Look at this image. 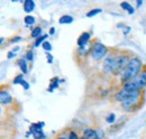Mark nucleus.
I'll return each mask as SVG.
<instances>
[{"mask_svg":"<svg viewBox=\"0 0 146 139\" xmlns=\"http://www.w3.org/2000/svg\"><path fill=\"white\" fill-rule=\"evenodd\" d=\"M47 62H48L50 64L53 63V56H52L51 54H47Z\"/></svg>","mask_w":146,"mask_h":139,"instance_id":"nucleus-28","label":"nucleus"},{"mask_svg":"<svg viewBox=\"0 0 146 139\" xmlns=\"http://www.w3.org/2000/svg\"><path fill=\"white\" fill-rule=\"evenodd\" d=\"M58 84H60V79L58 77H53L51 80V84H50V87H48V92H53V90L58 87Z\"/></svg>","mask_w":146,"mask_h":139,"instance_id":"nucleus-16","label":"nucleus"},{"mask_svg":"<svg viewBox=\"0 0 146 139\" xmlns=\"http://www.w3.org/2000/svg\"><path fill=\"white\" fill-rule=\"evenodd\" d=\"M80 139H89V138H87V137H84V136H82V137H81V138Z\"/></svg>","mask_w":146,"mask_h":139,"instance_id":"nucleus-34","label":"nucleus"},{"mask_svg":"<svg viewBox=\"0 0 146 139\" xmlns=\"http://www.w3.org/2000/svg\"><path fill=\"white\" fill-rule=\"evenodd\" d=\"M107 52H108V50L102 43L96 42L92 44L90 54H91V57L94 61H101L102 58H105L107 56Z\"/></svg>","mask_w":146,"mask_h":139,"instance_id":"nucleus-3","label":"nucleus"},{"mask_svg":"<svg viewBox=\"0 0 146 139\" xmlns=\"http://www.w3.org/2000/svg\"><path fill=\"white\" fill-rule=\"evenodd\" d=\"M0 113H1V107H0Z\"/></svg>","mask_w":146,"mask_h":139,"instance_id":"nucleus-35","label":"nucleus"},{"mask_svg":"<svg viewBox=\"0 0 146 139\" xmlns=\"http://www.w3.org/2000/svg\"><path fill=\"white\" fill-rule=\"evenodd\" d=\"M89 39H90V33H87V32L82 33V34L80 35V37L78 38V45H79V47L83 48L87 45V43L89 42Z\"/></svg>","mask_w":146,"mask_h":139,"instance_id":"nucleus-10","label":"nucleus"},{"mask_svg":"<svg viewBox=\"0 0 146 139\" xmlns=\"http://www.w3.org/2000/svg\"><path fill=\"white\" fill-rule=\"evenodd\" d=\"M69 139H80V137L75 131H70L69 132Z\"/></svg>","mask_w":146,"mask_h":139,"instance_id":"nucleus-24","label":"nucleus"},{"mask_svg":"<svg viewBox=\"0 0 146 139\" xmlns=\"http://www.w3.org/2000/svg\"><path fill=\"white\" fill-rule=\"evenodd\" d=\"M33 57H34V56H33V52H32V51H28V52L26 53V60H27V61H31V62H32V61H33Z\"/></svg>","mask_w":146,"mask_h":139,"instance_id":"nucleus-25","label":"nucleus"},{"mask_svg":"<svg viewBox=\"0 0 146 139\" xmlns=\"http://www.w3.org/2000/svg\"><path fill=\"white\" fill-rule=\"evenodd\" d=\"M134 97H142V91L141 90H136V91H126L123 87L115 94V99L118 102H124L128 100L129 98H134Z\"/></svg>","mask_w":146,"mask_h":139,"instance_id":"nucleus-4","label":"nucleus"},{"mask_svg":"<svg viewBox=\"0 0 146 139\" xmlns=\"http://www.w3.org/2000/svg\"><path fill=\"white\" fill-rule=\"evenodd\" d=\"M23 77H24V75H23V74H19V75H17V76L14 79L13 83H14V84H20V82L24 80Z\"/></svg>","mask_w":146,"mask_h":139,"instance_id":"nucleus-22","label":"nucleus"},{"mask_svg":"<svg viewBox=\"0 0 146 139\" xmlns=\"http://www.w3.org/2000/svg\"><path fill=\"white\" fill-rule=\"evenodd\" d=\"M43 126H44V122H37V123H33L29 128L31 132L33 134V137L34 139H45V134L43 132Z\"/></svg>","mask_w":146,"mask_h":139,"instance_id":"nucleus-7","label":"nucleus"},{"mask_svg":"<svg viewBox=\"0 0 146 139\" xmlns=\"http://www.w3.org/2000/svg\"><path fill=\"white\" fill-rule=\"evenodd\" d=\"M73 21V17L72 16H70V15H64V16H62V17L58 19V23L61 24V25H64V24H71Z\"/></svg>","mask_w":146,"mask_h":139,"instance_id":"nucleus-14","label":"nucleus"},{"mask_svg":"<svg viewBox=\"0 0 146 139\" xmlns=\"http://www.w3.org/2000/svg\"><path fill=\"white\" fill-rule=\"evenodd\" d=\"M20 84L24 87L25 90H28V89H29V84H28V82H27V81H25V80H23V81L20 82Z\"/></svg>","mask_w":146,"mask_h":139,"instance_id":"nucleus-26","label":"nucleus"},{"mask_svg":"<svg viewBox=\"0 0 146 139\" xmlns=\"http://www.w3.org/2000/svg\"><path fill=\"white\" fill-rule=\"evenodd\" d=\"M130 82L134 84V87H136L137 90L143 91L144 87H146V69L143 70V71H142L134 80H131Z\"/></svg>","mask_w":146,"mask_h":139,"instance_id":"nucleus-6","label":"nucleus"},{"mask_svg":"<svg viewBox=\"0 0 146 139\" xmlns=\"http://www.w3.org/2000/svg\"><path fill=\"white\" fill-rule=\"evenodd\" d=\"M40 35H42V28L40 27H35L33 30H32V34L31 36L33 37V38H38V37H40Z\"/></svg>","mask_w":146,"mask_h":139,"instance_id":"nucleus-18","label":"nucleus"},{"mask_svg":"<svg viewBox=\"0 0 146 139\" xmlns=\"http://www.w3.org/2000/svg\"><path fill=\"white\" fill-rule=\"evenodd\" d=\"M15 55H16L15 52H9L8 53V56H7V57H8V58H13V57H15Z\"/></svg>","mask_w":146,"mask_h":139,"instance_id":"nucleus-29","label":"nucleus"},{"mask_svg":"<svg viewBox=\"0 0 146 139\" xmlns=\"http://www.w3.org/2000/svg\"><path fill=\"white\" fill-rule=\"evenodd\" d=\"M106 121L108 122V123H113V122L116 121V116H115V113L109 115V116L106 118Z\"/></svg>","mask_w":146,"mask_h":139,"instance_id":"nucleus-23","label":"nucleus"},{"mask_svg":"<svg viewBox=\"0 0 146 139\" xmlns=\"http://www.w3.org/2000/svg\"><path fill=\"white\" fill-rule=\"evenodd\" d=\"M141 100H142V97H134V98H129L128 100L121 102V108L128 111V112H131L134 110H136L139 104H141Z\"/></svg>","mask_w":146,"mask_h":139,"instance_id":"nucleus-5","label":"nucleus"},{"mask_svg":"<svg viewBox=\"0 0 146 139\" xmlns=\"http://www.w3.org/2000/svg\"><path fill=\"white\" fill-rule=\"evenodd\" d=\"M34 9H35V2L33 0H25L24 1V11H26L27 14H29Z\"/></svg>","mask_w":146,"mask_h":139,"instance_id":"nucleus-11","label":"nucleus"},{"mask_svg":"<svg viewBox=\"0 0 146 139\" xmlns=\"http://www.w3.org/2000/svg\"><path fill=\"white\" fill-rule=\"evenodd\" d=\"M54 33H55V28L54 27H52V28H51V30H50V34L54 35Z\"/></svg>","mask_w":146,"mask_h":139,"instance_id":"nucleus-32","label":"nucleus"},{"mask_svg":"<svg viewBox=\"0 0 146 139\" xmlns=\"http://www.w3.org/2000/svg\"><path fill=\"white\" fill-rule=\"evenodd\" d=\"M57 139H69V135L68 136H64V135H61Z\"/></svg>","mask_w":146,"mask_h":139,"instance_id":"nucleus-30","label":"nucleus"},{"mask_svg":"<svg viewBox=\"0 0 146 139\" xmlns=\"http://www.w3.org/2000/svg\"><path fill=\"white\" fill-rule=\"evenodd\" d=\"M13 102V97L9 92L0 90V104H9Z\"/></svg>","mask_w":146,"mask_h":139,"instance_id":"nucleus-9","label":"nucleus"},{"mask_svg":"<svg viewBox=\"0 0 146 139\" xmlns=\"http://www.w3.org/2000/svg\"><path fill=\"white\" fill-rule=\"evenodd\" d=\"M19 40H21V37H20V36H15L14 38L10 39L11 43H17V42H19Z\"/></svg>","mask_w":146,"mask_h":139,"instance_id":"nucleus-27","label":"nucleus"},{"mask_svg":"<svg viewBox=\"0 0 146 139\" xmlns=\"http://www.w3.org/2000/svg\"><path fill=\"white\" fill-rule=\"evenodd\" d=\"M18 65L20 70H21V72H23V74H26L27 73V71H28V66H27V62H26V60H24V58H20L18 61Z\"/></svg>","mask_w":146,"mask_h":139,"instance_id":"nucleus-15","label":"nucleus"},{"mask_svg":"<svg viewBox=\"0 0 146 139\" xmlns=\"http://www.w3.org/2000/svg\"><path fill=\"white\" fill-rule=\"evenodd\" d=\"M117 55H109L105 57V62H104V71L106 73H111V70L113 66V62Z\"/></svg>","mask_w":146,"mask_h":139,"instance_id":"nucleus-8","label":"nucleus"},{"mask_svg":"<svg viewBox=\"0 0 146 139\" xmlns=\"http://www.w3.org/2000/svg\"><path fill=\"white\" fill-rule=\"evenodd\" d=\"M3 42H5V38H3V37H1V38H0V45H1Z\"/></svg>","mask_w":146,"mask_h":139,"instance_id":"nucleus-33","label":"nucleus"},{"mask_svg":"<svg viewBox=\"0 0 146 139\" xmlns=\"http://www.w3.org/2000/svg\"><path fill=\"white\" fill-rule=\"evenodd\" d=\"M83 136L89 139H97V130L92 128H86L83 130Z\"/></svg>","mask_w":146,"mask_h":139,"instance_id":"nucleus-12","label":"nucleus"},{"mask_svg":"<svg viewBox=\"0 0 146 139\" xmlns=\"http://www.w3.org/2000/svg\"><path fill=\"white\" fill-rule=\"evenodd\" d=\"M102 10L100 9V8H97V9H92L90 11H88L87 13V17H93V16H96V15H98V14H100Z\"/></svg>","mask_w":146,"mask_h":139,"instance_id":"nucleus-20","label":"nucleus"},{"mask_svg":"<svg viewBox=\"0 0 146 139\" xmlns=\"http://www.w3.org/2000/svg\"><path fill=\"white\" fill-rule=\"evenodd\" d=\"M130 57L128 55H117L113 62V66L111 70V73L113 74H123V72L127 68Z\"/></svg>","mask_w":146,"mask_h":139,"instance_id":"nucleus-2","label":"nucleus"},{"mask_svg":"<svg viewBox=\"0 0 146 139\" xmlns=\"http://www.w3.org/2000/svg\"><path fill=\"white\" fill-rule=\"evenodd\" d=\"M143 5V1L142 0H137V7H141Z\"/></svg>","mask_w":146,"mask_h":139,"instance_id":"nucleus-31","label":"nucleus"},{"mask_svg":"<svg viewBox=\"0 0 146 139\" xmlns=\"http://www.w3.org/2000/svg\"><path fill=\"white\" fill-rule=\"evenodd\" d=\"M42 47H43L45 51H47V52H50V51L52 50V45H51V43H50V42H46V40L42 44Z\"/></svg>","mask_w":146,"mask_h":139,"instance_id":"nucleus-21","label":"nucleus"},{"mask_svg":"<svg viewBox=\"0 0 146 139\" xmlns=\"http://www.w3.org/2000/svg\"><path fill=\"white\" fill-rule=\"evenodd\" d=\"M120 7H121L124 10H126L129 15H133V14L135 13L134 7H133L130 3H128V2H121V3H120Z\"/></svg>","mask_w":146,"mask_h":139,"instance_id":"nucleus-13","label":"nucleus"},{"mask_svg":"<svg viewBox=\"0 0 146 139\" xmlns=\"http://www.w3.org/2000/svg\"><path fill=\"white\" fill-rule=\"evenodd\" d=\"M47 37H48L47 35H43V36L38 37L36 40H35V44H34V45H35V47H38L39 45H42V44H43V43L46 40V38H47Z\"/></svg>","mask_w":146,"mask_h":139,"instance_id":"nucleus-19","label":"nucleus"},{"mask_svg":"<svg viewBox=\"0 0 146 139\" xmlns=\"http://www.w3.org/2000/svg\"><path fill=\"white\" fill-rule=\"evenodd\" d=\"M24 21H25V24L27 26H32V25H34L36 23V19H35V17H33L31 15H27L26 17L24 18Z\"/></svg>","mask_w":146,"mask_h":139,"instance_id":"nucleus-17","label":"nucleus"},{"mask_svg":"<svg viewBox=\"0 0 146 139\" xmlns=\"http://www.w3.org/2000/svg\"><path fill=\"white\" fill-rule=\"evenodd\" d=\"M143 71V63L138 57H130L127 68L121 74V82L127 83L134 80Z\"/></svg>","mask_w":146,"mask_h":139,"instance_id":"nucleus-1","label":"nucleus"}]
</instances>
